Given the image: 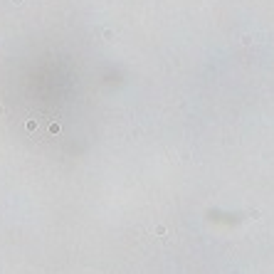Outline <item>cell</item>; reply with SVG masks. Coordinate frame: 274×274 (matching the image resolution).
Segmentation results:
<instances>
[{
	"instance_id": "cell-1",
	"label": "cell",
	"mask_w": 274,
	"mask_h": 274,
	"mask_svg": "<svg viewBox=\"0 0 274 274\" xmlns=\"http://www.w3.org/2000/svg\"><path fill=\"white\" fill-rule=\"evenodd\" d=\"M49 134H59V121H52V124H49Z\"/></svg>"
},
{
	"instance_id": "cell-2",
	"label": "cell",
	"mask_w": 274,
	"mask_h": 274,
	"mask_svg": "<svg viewBox=\"0 0 274 274\" xmlns=\"http://www.w3.org/2000/svg\"><path fill=\"white\" fill-rule=\"evenodd\" d=\"M27 131H30V134H32V131H37V121H32V119H30V121H27Z\"/></svg>"
},
{
	"instance_id": "cell-3",
	"label": "cell",
	"mask_w": 274,
	"mask_h": 274,
	"mask_svg": "<svg viewBox=\"0 0 274 274\" xmlns=\"http://www.w3.org/2000/svg\"><path fill=\"white\" fill-rule=\"evenodd\" d=\"M12 3H15V5H22V0H12Z\"/></svg>"
}]
</instances>
